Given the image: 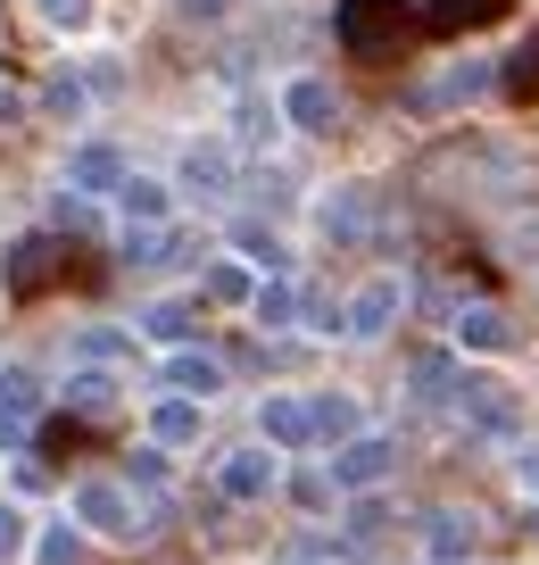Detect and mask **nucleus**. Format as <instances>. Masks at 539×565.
Returning a JSON list of instances; mask_svg holds the SVG:
<instances>
[{"mask_svg": "<svg viewBox=\"0 0 539 565\" xmlns=\"http://www.w3.org/2000/svg\"><path fill=\"white\" fill-rule=\"evenodd\" d=\"M332 25H341V51L366 58V67H390V58L416 42L407 0H341V9H332Z\"/></svg>", "mask_w": 539, "mask_h": 565, "instance_id": "f257e3e1", "label": "nucleus"}, {"mask_svg": "<svg viewBox=\"0 0 539 565\" xmlns=\"http://www.w3.org/2000/svg\"><path fill=\"white\" fill-rule=\"evenodd\" d=\"M449 407L473 424V433H489V441H515V433H522V399H515V383H498V374H482V366L456 374Z\"/></svg>", "mask_w": 539, "mask_h": 565, "instance_id": "f03ea898", "label": "nucleus"}, {"mask_svg": "<svg viewBox=\"0 0 539 565\" xmlns=\"http://www.w3.org/2000/svg\"><path fill=\"white\" fill-rule=\"evenodd\" d=\"M75 524H91L100 541H141V532H150V508H141L133 482L91 475V482H75Z\"/></svg>", "mask_w": 539, "mask_h": 565, "instance_id": "7ed1b4c3", "label": "nucleus"}, {"mask_svg": "<svg viewBox=\"0 0 539 565\" xmlns=\"http://www.w3.org/2000/svg\"><path fill=\"white\" fill-rule=\"evenodd\" d=\"M390 475H399V441H390V433H357V441H341L332 466H324L332 491H357V499H374Z\"/></svg>", "mask_w": 539, "mask_h": 565, "instance_id": "20e7f679", "label": "nucleus"}, {"mask_svg": "<svg viewBox=\"0 0 539 565\" xmlns=\"http://www.w3.org/2000/svg\"><path fill=\"white\" fill-rule=\"evenodd\" d=\"M399 317H407V282H399V275H374L366 291H357V300L341 308V324H348L357 341H382Z\"/></svg>", "mask_w": 539, "mask_h": 565, "instance_id": "39448f33", "label": "nucleus"}, {"mask_svg": "<svg viewBox=\"0 0 539 565\" xmlns=\"http://www.w3.org/2000/svg\"><path fill=\"white\" fill-rule=\"evenodd\" d=\"M274 108H282V125H299V134H332V125H341V92H332L324 75H291V84L274 92Z\"/></svg>", "mask_w": 539, "mask_h": 565, "instance_id": "423d86ee", "label": "nucleus"}, {"mask_svg": "<svg viewBox=\"0 0 539 565\" xmlns=\"http://www.w3.org/2000/svg\"><path fill=\"white\" fill-rule=\"evenodd\" d=\"M282 482V458L266 441H249V449H225V466H216V491L225 499H266Z\"/></svg>", "mask_w": 539, "mask_h": 565, "instance_id": "0eeeda50", "label": "nucleus"}, {"mask_svg": "<svg viewBox=\"0 0 539 565\" xmlns=\"http://www.w3.org/2000/svg\"><path fill=\"white\" fill-rule=\"evenodd\" d=\"M174 183H183L192 200H225L233 192V141H192L183 167H174Z\"/></svg>", "mask_w": 539, "mask_h": 565, "instance_id": "6e6552de", "label": "nucleus"}, {"mask_svg": "<svg viewBox=\"0 0 539 565\" xmlns=\"http://www.w3.org/2000/svg\"><path fill=\"white\" fill-rule=\"evenodd\" d=\"M58 275H67V242H51V233L9 249V291H18V300H34L42 282H58Z\"/></svg>", "mask_w": 539, "mask_h": 565, "instance_id": "1a4fd4ad", "label": "nucleus"}, {"mask_svg": "<svg viewBox=\"0 0 539 565\" xmlns=\"http://www.w3.org/2000/svg\"><path fill=\"white\" fill-rule=\"evenodd\" d=\"M58 183H75V192H117L125 183V150L117 141H75L67 167H58Z\"/></svg>", "mask_w": 539, "mask_h": 565, "instance_id": "9d476101", "label": "nucleus"}, {"mask_svg": "<svg viewBox=\"0 0 539 565\" xmlns=\"http://www.w3.org/2000/svg\"><path fill=\"white\" fill-rule=\"evenodd\" d=\"M166 383H174V399H200V407H208L216 391H225V358L192 341V350H174V358H166Z\"/></svg>", "mask_w": 539, "mask_h": 565, "instance_id": "9b49d317", "label": "nucleus"}, {"mask_svg": "<svg viewBox=\"0 0 539 565\" xmlns=\"http://www.w3.org/2000/svg\"><path fill=\"white\" fill-rule=\"evenodd\" d=\"M449 333L465 341V350H482V358L515 350V324H506V317H498L489 300H473V308H449Z\"/></svg>", "mask_w": 539, "mask_h": 565, "instance_id": "f8f14e48", "label": "nucleus"}, {"mask_svg": "<svg viewBox=\"0 0 539 565\" xmlns=\"http://www.w3.org/2000/svg\"><path fill=\"white\" fill-rule=\"evenodd\" d=\"M258 441L274 449V458H282V449H308V441H315L308 399H266V407H258Z\"/></svg>", "mask_w": 539, "mask_h": 565, "instance_id": "ddd939ff", "label": "nucleus"}, {"mask_svg": "<svg viewBox=\"0 0 539 565\" xmlns=\"http://www.w3.org/2000/svg\"><path fill=\"white\" fill-rule=\"evenodd\" d=\"M141 333L166 341V350H192V333H200V300H150V308H141Z\"/></svg>", "mask_w": 539, "mask_h": 565, "instance_id": "4468645a", "label": "nucleus"}, {"mask_svg": "<svg viewBox=\"0 0 539 565\" xmlns=\"http://www.w3.org/2000/svg\"><path fill=\"white\" fill-rule=\"evenodd\" d=\"M423 557H432V565L473 557V524H465L456 508H432V515H423Z\"/></svg>", "mask_w": 539, "mask_h": 565, "instance_id": "2eb2a0df", "label": "nucleus"}, {"mask_svg": "<svg viewBox=\"0 0 539 565\" xmlns=\"http://www.w3.org/2000/svg\"><path fill=\"white\" fill-rule=\"evenodd\" d=\"M299 308H308V291H299L291 275H274V282H258V300H249V317H258L266 333H282V324H299Z\"/></svg>", "mask_w": 539, "mask_h": 565, "instance_id": "dca6fc26", "label": "nucleus"}, {"mask_svg": "<svg viewBox=\"0 0 539 565\" xmlns=\"http://www.w3.org/2000/svg\"><path fill=\"white\" fill-rule=\"evenodd\" d=\"M117 209L133 216V225H166L174 192H166V183H150V175H125V183H117Z\"/></svg>", "mask_w": 539, "mask_h": 565, "instance_id": "f3484780", "label": "nucleus"}, {"mask_svg": "<svg viewBox=\"0 0 539 565\" xmlns=\"http://www.w3.org/2000/svg\"><path fill=\"white\" fill-rule=\"evenodd\" d=\"M200 300H225V308H249V300H258V275H249V266H233V258H216L208 275H200Z\"/></svg>", "mask_w": 539, "mask_h": 565, "instance_id": "a211bd4d", "label": "nucleus"}, {"mask_svg": "<svg viewBox=\"0 0 539 565\" xmlns=\"http://www.w3.org/2000/svg\"><path fill=\"white\" fill-rule=\"evenodd\" d=\"M308 424H315V441H357V399H341V391H324V399H308Z\"/></svg>", "mask_w": 539, "mask_h": 565, "instance_id": "6ab92c4d", "label": "nucleus"}, {"mask_svg": "<svg viewBox=\"0 0 539 565\" xmlns=\"http://www.w3.org/2000/svg\"><path fill=\"white\" fill-rule=\"evenodd\" d=\"M366 216H374L366 192H341V200H324V209H315V225H324V242H357V233H366Z\"/></svg>", "mask_w": 539, "mask_h": 565, "instance_id": "aec40b11", "label": "nucleus"}, {"mask_svg": "<svg viewBox=\"0 0 539 565\" xmlns=\"http://www.w3.org/2000/svg\"><path fill=\"white\" fill-rule=\"evenodd\" d=\"M150 433H158L166 449H192V441H200V399H158V407H150Z\"/></svg>", "mask_w": 539, "mask_h": 565, "instance_id": "412c9836", "label": "nucleus"}, {"mask_svg": "<svg viewBox=\"0 0 539 565\" xmlns=\"http://www.w3.org/2000/svg\"><path fill=\"white\" fill-rule=\"evenodd\" d=\"M473 92H489V67H482V58H456V67L423 92V108H456V100H473Z\"/></svg>", "mask_w": 539, "mask_h": 565, "instance_id": "4be33fe9", "label": "nucleus"}, {"mask_svg": "<svg viewBox=\"0 0 539 565\" xmlns=\"http://www.w3.org/2000/svg\"><path fill=\"white\" fill-rule=\"evenodd\" d=\"M423 9H432V25H440V34H465V25L506 18V0H423Z\"/></svg>", "mask_w": 539, "mask_h": 565, "instance_id": "5701e85b", "label": "nucleus"}, {"mask_svg": "<svg viewBox=\"0 0 539 565\" xmlns=\"http://www.w3.org/2000/svg\"><path fill=\"white\" fill-rule=\"evenodd\" d=\"M407 374H416V383H407V391H416V399H449V391H456V366H449V358H440V350H423V358H416V366H407Z\"/></svg>", "mask_w": 539, "mask_h": 565, "instance_id": "b1692460", "label": "nucleus"}, {"mask_svg": "<svg viewBox=\"0 0 539 565\" xmlns=\"http://www.w3.org/2000/svg\"><path fill=\"white\" fill-rule=\"evenodd\" d=\"M498 84H506V92H515V100H539V34H531V42H522V51H515V58H506V75H498Z\"/></svg>", "mask_w": 539, "mask_h": 565, "instance_id": "393cba45", "label": "nucleus"}, {"mask_svg": "<svg viewBox=\"0 0 539 565\" xmlns=\"http://www.w3.org/2000/svg\"><path fill=\"white\" fill-rule=\"evenodd\" d=\"M84 75H51V84H42V117H84Z\"/></svg>", "mask_w": 539, "mask_h": 565, "instance_id": "a878e982", "label": "nucleus"}, {"mask_svg": "<svg viewBox=\"0 0 539 565\" xmlns=\"http://www.w3.org/2000/svg\"><path fill=\"white\" fill-rule=\"evenodd\" d=\"M0 407H18V416H42V383L25 366H0Z\"/></svg>", "mask_w": 539, "mask_h": 565, "instance_id": "bb28decb", "label": "nucleus"}, {"mask_svg": "<svg viewBox=\"0 0 539 565\" xmlns=\"http://www.w3.org/2000/svg\"><path fill=\"white\" fill-rule=\"evenodd\" d=\"M67 399H75V407H108V399H117V374H108V366L67 374Z\"/></svg>", "mask_w": 539, "mask_h": 565, "instance_id": "cd10ccee", "label": "nucleus"}, {"mask_svg": "<svg viewBox=\"0 0 539 565\" xmlns=\"http://www.w3.org/2000/svg\"><path fill=\"white\" fill-rule=\"evenodd\" d=\"M75 557H84V541H75V524L58 515V524H51V532L34 541V565H75Z\"/></svg>", "mask_w": 539, "mask_h": 565, "instance_id": "c85d7f7f", "label": "nucleus"}, {"mask_svg": "<svg viewBox=\"0 0 539 565\" xmlns=\"http://www.w3.org/2000/svg\"><path fill=\"white\" fill-rule=\"evenodd\" d=\"M233 242H241V258H249V266H274V275H282V242H274L266 225H241Z\"/></svg>", "mask_w": 539, "mask_h": 565, "instance_id": "c756f323", "label": "nucleus"}, {"mask_svg": "<svg viewBox=\"0 0 539 565\" xmlns=\"http://www.w3.org/2000/svg\"><path fill=\"white\" fill-rule=\"evenodd\" d=\"M25 541H34L25 508H9V499H0V565H9V557H25Z\"/></svg>", "mask_w": 539, "mask_h": 565, "instance_id": "7c9ffc66", "label": "nucleus"}, {"mask_svg": "<svg viewBox=\"0 0 539 565\" xmlns=\"http://www.w3.org/2000/svg\"><path fill=\"white\" fill-rule=\"evenodd\" d=\"M25 449H34V416L0 407V458H25Z\"/></svg>", "mask_w": 539, "mask_h": 565, "instance_id": "2f4dec72", "label": "nucleus"}, {"mask_svg": "<svg viewBox=\"0 0 539 565\" xmlns=\"http://www.w3.org/2000/svg\"><path fill=\"white\" fill-rule=\"evenodd\" d=\"M274 134H282V108L274 100H249L241 108V141H274Z\"/></svg>", "mask_w": 539, "mask_h": 565, "instance_id": "473e14b6", "label": "nucleus"}, {"mask_svg": "<svg viewBox=\"0 0 539 565\" xmlns=\"http://www.w3.org/2000/svg\"><path fill=\"white\" fill-rule=\"evenodd\" d=\"M390 532V508L382 499H357V515H348V541H382Z\"/></svg>", "mask_w": 539, "mask_h": 565, "instance_id": "72a5a7b5", "label": "nucleus"}, {"mask_svg": "<svg viewBox=\"0 0 539 565\" xmlns=\"http://www.w3.org/2000/svg\"><path fill=\"white\" fill-rule=\"evenodd\" d=\"M133 482L141 491H166V458H158V449H133Z\"/></svg>", "mask_w": 539, "mask_h": 565, "instance_id": "f704fd0d", "label": "nucleus"}, {"mask_svg": "<svg viewBox=\"0 0 539 565\" xmlns=\"http://www.w3.org/2000/svg\"><path fill=\"white\" fill-rule=\"evenodd\" d=\"M42 18H51V25H84L91 0H42Z\"/></svg>", "mask_w": 539, "mask_h": 565, "instance_id": "c9c22d12", "label": "nucleus"}, {"mask_svg": "<svg viewBox=\"0 0 539 565\" xmlns=\"http://www.w3.org/2000/svg\"><path fill=\"white\" fill-rule=\"evenodd\" d=\"M0 125H25V92H9V84H0Z\"/></svg>", "mask_w": 539, "mask_h": 565, "instance_id": "e433bc0d", "label": "nucleus"}, {"mask_svg": "<svg viewBox=\"0 0 539 565\" xmlns=\"http://www.w3.org/2000/svg\"><path fill=\"white\" fill-rule=\"evenodd\" d=\"M174 9H183V18H225L233 0H174Z\"/></svg>", "mask_w": 539, "mask_h": 565, "instance_id": "4c0bfd02", "label": "nucleus"}, {"mask_svg": "<svg viewBox=\"0 0 539 565\" xmlns=\"http://www.w3.org/2000/svg\"><path fill=\"white\" fill-rule=\"evenodd\" d=\"M515 475H522V491H539V441H531V449L515 458Z\"/></svg>", "mask_w": 539, "mask_h": 565, "instance_id": "58836bf2", "label": "nucleus"}]
</instances>
